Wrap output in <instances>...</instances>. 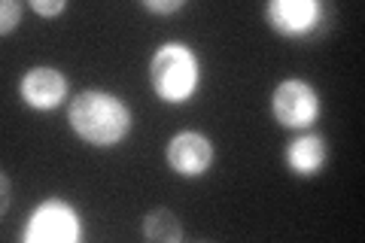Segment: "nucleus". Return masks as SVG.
Wrapping results in <instances>:
<instances>
[{"instance_id":"f257e3e1","label":"nucleus","mask_w":365,"mask_h":243,"mask_svg":"<svg viewBox=\"0 0 365 243\" xmlns=\"http://www.w3.org/2000/svg\"><path fill=\"white\" fill-rule=\"evenodd\" d=\"M67 122H71L73 134L83 143L110 149V146H119L131 134L134 115H131V107L119 95L104 88H86L67 107Z\"/></svg>"},{"instance_id":"f03ea898","label":"nucleus","mask_w":365,"mask_h":243,"mask_svg":"<svg viewBox=\"0 0 365 243\" xmlns=\"http://www.w3.org/2000/svg\"><path fill=\"white\" fill-rule=\"evenodd\" d=\"M150 86L162 103H189L201 86V61L195 49L182 40L162 43L150 58Z\"/></svg>"},{"instance_id":"7ed1b4c3","label":"nucleus","mask_w":365,"mask_h":243,"mask_svg":"<svg viewBox=\"0 0 365 243\" xmlns=\"http://www.w3.org/2000/svg\"><path fill=\"white\" fill-rule=\"evenodd\" d=\"M79 237H83V219L64 198H46L37 204L21 231L25 243H76Z\"/></svg>"},{"instance_id":"20e7f679","label":"nucleus","mask_w":365,"mask_h":243,"mask_svg":"<svg viewBox=\"0 0 365 243\" xmlns=\"http://www.w3.org/2000/svg\"><path fill=\"white\" fill-rule=\"evenodd\" d=\"M271 113L283 128H311L319 119V95L304 79H283L271 91Z\"/></svg>"},{"instance_id":"39448f33","label":"nucleus","mask_w":365,"mask_h":243,"mask_svg":"<svg viewBox=\"0 0 365 243\" xmlns=\"http://www.w3.org/2000/svg\"><path fill=\"white\" fill-rule=\"evenodd\" d=\"M326 6L319 0H271L265 6L268 25L287 40H307L323 25Z\"/></svg>"},{"instance_id":"423d86ee","label":"nucleus","mask_w":365,"mask_h":243,"mask_svg":"<svg viewBox=\"0 0 365 243\" xmlns=\"http://www.w3.org/2000/svg\"><path fill=\"white\" fill-rule=\"evenodd\" d=\"M213 140L201 131H180L168 140V165L186 180H198L213 167Z\"/></svg>"},{"instance_id":"0eeeda50","label":"nucleus","mask_w":365,"mask_h":243,"mask_svg":"<svg viewBox=\"0 0 365 243\" xmlns=\"http://www.w3.org/2000/svg\"><path fill=\"white\" fill-rule=\"evenodd\" d=\"M19 98L25 100V107L37 110V113H49L58 110L67 100V76L58 67H31L25 76L19 79Z\"/></svg>"},{"instance_id":"6e6552de","label":"nucleus","mask_w":365,"mask_h":243,"mask_svg":"<svg viewBox=\"0 0 365 243\" xmlns=\"http://www.w3.org/2000/svg\"><path fill=\"white\" fill-rule=\"evenodd\" d=\"M283 161L295 177H317L329 161V146L319 134H299L283 149Z\"/></svg>"},{"instance_id":"1a4fd4ad","label":"nucleus","mask_w":365,"mask_h":243,"mask_svg":"<svg viewBox=\"0 0 365 243\" xmlns=\"http://www.w3.org/2000/svg\"><path fill=\"white\" fill-rule=\"evenodd\" d=\"M143 234L150 240H168V243H177L182 240V225L180 219L168 210V207H158V210H150L143 219Z\"/></svg>"},{"instance_id":"9d476101","label":"nucleus","mask_w":365,"mask_h":243,"mask_svg":"<svg viewBox=\"0 0 365 243\" xmlns=\"http://www.w3.org/2000/svg\"><path fill=\"white\" fill-rule=\"evenodd\" d=\"M21 21V4L19 0H4L0 4V33H13Z\"/></svg>"},{"instance_id":"9b49d317","label":"nucleus","mask_w":365,"mask_h":243,"mask_svg":"<svg viewBox=\"0 0 365 243\" xmlns=\"http://www.w3.org/2000/svg\"><path fill=\"white\" fill-rule=\"evenodd\" d=\"M146 13H155V16H170V13H180L186 6V0H143L140 4Z\"/></svg>"},{"instance_id":"f8f14e48","label":"nucleus","mask_w":365,"mask_h":243,"mask_svg":"<svg viewBox=\"0 0 365 243\" xmlns=\"http://www.w3.org/2000/svg\"><path fill=\"white\" fill-rule=\"evenodd\" d=\"M31 9L37 16H61L64 9H67V0H31Z\"/></svg>"}]
</instances>
